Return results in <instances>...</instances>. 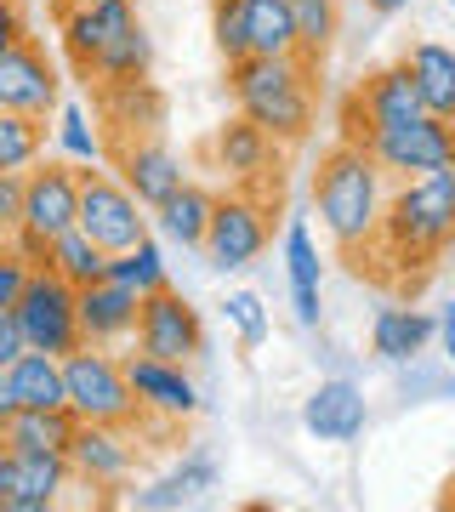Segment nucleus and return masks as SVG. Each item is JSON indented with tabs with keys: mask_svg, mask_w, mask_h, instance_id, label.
<instances>
[{
	"mask_svg": "<svg viewBox=\"0 0 455 512\" xmlns=\"http://www.w3.org/2000/svg\"><path fill=\"white\" fill-rule=\"evenodd\" d=\"M69 467L74 484H91V490H126L131 473H137V444H131V427H103V421H80L69 439Z\"/></svg>",
	"mask_w": 455,
	"mask_h": 512,
	"instance_id": "14",
	"label": "nucleus"
},
{
	"mask_svg": "<svg viewBox=\"0 0 455 512\" xmlns=\"http://www.w3.org/2000/svg\"><path fill=\"white\" fill-rule=\"evenodd\" d=\"M109 274L120 279V285H131L137 296H148V291H165L171 285V274H165V251H160V239H137L131 251H120L109 262Z\"/></svg>",
	"mask_w": 455,
	"mask_h": 512,
	"instance_id": "34",
	"label": "nucleus"
},
{
	"mask_svg": "<svg viewBox=\"0 0 455 512\" xmlns=\"http://www.w3.org/2000/svg\"><path fill=\"white\" fill-rule=\"evenodd\" d=\"M126 376L131 393L143 404V421H171L182 427L188 416H200V387L188 376V365H171V359H154V353H126Z\"/></svg>",
	"mask_w": 455,
	"mask_h": 512,
	"instance_id": "13",
	"label": "nucleus"
},
{
	"mask_svg": "<svg viewBox=\"0 0 455 512\" xmlns=\"http://www.w3.org/2000/svg\"><path fill=\"white\" fill-rule=\"evenodd\" d=\"M438 348H444V359H450V370H455V302L438 308Z\"/></svg>",
	"mask_w": 455,
	"mask_h": 512,
	"instance_id": "43",
	"label": "nucleus"
},
{
	"mask_svg": "<svg viewBox=\"0 0 455 512\" xmlns=\"http://www.w3.org/2000/svg\"><path fill=\"white\" fill-rule=\"evenodd\" d=\"M18 353H29V342H23V325H18V308H12V302H0V370L12 365Z\"/></svg>",
	"mask_w": 455,
	"mask_h": 512,
	"instance_id": "40",
	"label": "nucleus"
},
{
	"mask_svg": "<svg viewBox=\"0 0 455 512\" xmlns=\"http://www.w3.org/2000/svg\"><path fill=\"white\" fill-rule=\"evenodd\" d=\"M268 217H273L268 194H256V188H228V194H217V211H211V228H205V245H200L205 268L211 274H245L273 239Z\"/></svg>",
	"mask_w": 455,
	"mask_h": 512,
	"instance_id": "5",
	"label": "nucleus"
},
{
	"mask_svg": "<svg viewBox=\"0 0 455 512\" xmlns=\"http://www.w3.org/2000/svg\"><path fill=\"white\" fill-rule=\"evenodd\" d=\"M137 353H154V359H171V365H188L205 353V325H200V308L188 302L182 291H148L137 302Z\"/></svg>",
	"mask_w": 455,
	"mask_h": 512,
	"instance_id": "10",
	"label": "nucleus"
},
{
	"mask_svg": "<svg viewBox=\"0 0 455 512\" xmlns=\"http://www.w3.org/2000/svg\"><path fill=\"white\" fill-rule=\"evenodd\" d=\"M148 69H154V40H148L143 23H131L126 35H114L103 52H97V63H91V80L97 86H126V80H148Z\"/></svg>",
	"mask_w": 455,
	"mask_h": 512,
	"instance_id": "30",
	"label": "nucleus"
},
{
	"mask_svg": "<svg viewBox=\"0 0 455 512\" xmlns=\"http://www.w3.org/2000/svg\"><path fill=\"white\" fill-rule=\"evenodd\" d=\"M12 251L23 256V262H35V268H46V251H52V239H40V234H29V228H18V234L6 239Z\"/></svg>",
	"mask_w": 455,
	"mask_h": 512,
	"instance_id": "42",
	"label": "nucleus"
},
{
	"mask_svg": "<svg viewBox=\"0 0 455 512\" xmlns=\"http://www.w3.org/2000/svg\"><path fill=\"white\" fill-rule=\"evenodd\" d=\"M114 171H120V183H126L148 211H154L165 194H177V188L188 183L177 148L160 143L154 131H148V137H120V148H114Z\"/></svg>",
	"mask_w": 455,
	"mask_h": 512,
	"instance_id": "17",
	"label": "nucleus"
},
{
	"mask_svg": "<svg viewBox=\"0 0 455 512\" xmlns=\"http://www.w3.org/2000/svg\"><path fill=\"white\" fill-rule=\"evenodd\" d=\"M52 120H57L52 137H57V148H63V160H74L80 171H86V165H103L109 143H103V131L91 126V114L80 109V103H57Z\"/></svg>",
	"mask_w": 455,
	"mask_h": 512,
	"instance_id": "32",
	"label": "nucleus"
},
{
	"mask_svg": "<svg viewBox=\"0 0 455 512\" xmlns=\"http://www.w3.org/2000/svg\"><path fill=\"white\" fill-rule=\"evenodd\" d=\"M46 6H52V12H63V6H69V0H46Z\"/></svg>",
	"mask_w": 455,
	"mask_h": 512,
	"instance_id": "47",
	"label": "nucleus"
},
{
	"mask_svg": "<svg viewBox=\"0 0 455 512\" xmlns=\"http://www.w3.org/2000/svg\"><path fill=\"white\" fill-rule=\"evenodd\" d=\"M313 57H239L228 63V92L245 120L268 131L279 148H296L313 137Z\"/></svg>",
	"mask_w": 455,
	"mask_h": 512,
	"instance_id": "2",
	"label": "nucleus"
},
{
	"mask_svg": "<svg viewBox=\"0 0 455 512\" xmlns=\"http://www.w3.org/2000/svg\"><path fill=\"white\" fill-rule=\"evenodd\" d=\"M450 6H455V0H450Z\"/></svg>",
	"mask_w": 455,
	"mask_h": 512,
	"instance_id": "50",
	"label": "nucleus"
},
{
	"mask_svg": "<svg viewBox=\"0 0 455 512\" xmlns=\"http://www.w3.org/2000/svg\"><path fill=\"white\" fill-rule=\"evenodd\" d=\"M387 194H393V177L370 160V148L342 137L336 148L319 154V171H313V211H319V228L330 234V245L342 256H370V245L382 234Z\"/></svg>",
	"mask_w": 455,
	"mask_h": 512,
	"instance_id": "1",
	"label": "nucleus"
},
{
	"mask_svg": "<svg viewBox=\"0 0 455 512\" xmlns=\"http://www.w3.org/2000/svg\"><path fill=\"white\" fill-rule=\"evenodd\" d=\"M222 319L234 325V336L245 342V348H262V342H268V330H273L268 302H262L256 291H228V302H222Z\"/></svg>",
	"mask_w": 455,
	"mask_h": 512,
	"instance_id": "36",
	"label": "nucleus"
},
{
	"mask_svg": "<svg viewBox=\"0 0 455 512\" xmlns=\"http://www.w3.org/2000/svg\"><path fill=\"white\" fill-rule=\"evenodd\" d=\"M455 245V165L450 171H433V177H410V183H393L382 211V234L370 251L404 262L399 274H427L433 256H444Z\"/></svg>",
	"mask_w": 455,
	"mask_h": 512,
	"instance_id": "3",
	"label": "nucleus"
},
{
	"mask_svg": "<svg viewBox=\"0 0 455 512\" xmlns=\"http://www.w3.org/2000/svg\"><path fill=\"white\" fill-rule=\"evenodd\" d=\"M359 148H370V160L382 165L393 183H410V177H433V171H450V165H455V120L421 114V120H410V126L370 131Z\"/></svg>",
	"mask_w": 455,
	"mask_h": 512,
	"instance_id": "8",
	"label": "nucleus"
},
{
	"mask_svg": "<svg viewBox=\"0 0 455 512\" xmlns=\"http://www.w3.org/2000/svg\"><path fill=\"white\" fill-rule=\"evenodd\" d=\"M29 40V18H23V0H0V57Z\"/></svg>",
	"mask_w": 455,
	"mask_h": 512,
	"instance_id": "41",
	"label": "nucleus"
},
{
	"mask_svg": "<svg viewBox=\"0 0 455 512\" xmlns=\"http://www.w3.org/2000/svg\"><path fill=\"white\" fill-rule=\"evenodd\" d=\"M23 228V171H0V234L12 239Z\"/></svg>",
	"mask_w": 455,
	"mask_h": 512,
	"instance_id": "38",
	"label": "nucleus"
},
{
	"mask_svg": "<svg viewBox=\"0 0 455 512\" xmlns=\"http://www.w3.org/2000/svg\"><path fill=\"white\" fill-rule=\"evenodd\" d=\"M0 433H6V421H0Z\"/></svg>",
	"mask_w": 455,
	"mask_h": 512,
	"instance_id": "48",
	"label": "nucleus"
},
{
	"mask_svg": "<svg viewBox=\"0 0 455 512\" xmlns=\"http://www.w3.org/2000/svg\"><path fill=\"white\" fill-rule=\"evenodd\" d=\"M131 23H137V6L131 0H74L57 12V35H63V52L80 74L97 63V52L109 46L114 35H126Z\"/></svg>",
	"mask_w": 455,
	"mask_h": 512,
	"instance_id": "16",
	"label": "nucleus"
},
{
	"mask_svg": "<svg viewBox=\"0 0 455 512\" xmlns=\"http://www.w3.org/2000/svg\"><path fill=\"white\" fill-rule=\"evenodd\" d=\"M18 325H23V342L40 353H74L86 336H80V291H74L63 274L52 268H35L29 285L18 296Z\"/></svg>",
	"mask_w": 455,
	"mask_h": 512,
	"instance_id": "9",
	"label": "nucleus"
},
{
	"mask_svg": "<svg viewBox=\"0 0 455 512\" xmlns=\"http://www.w3.org/2000/svg\"><path fill=\"white\" fill-rule=\"evenodd\" d=\"M57 103H63V80H57L52 57L40 52L35 40H23V46H12L0 57V109L52 120Z\"/></svg>",
	"mask_w": 455,
	"mask_h": 512,
	"instance_id": "15",
	"label": "nucleus"
},
{
	"mask_svg": "<svg viewBox=\"0 0 455 512\" xmlns=\"http://www.w3.org/2000/svg\"><path fill=\"white\" fill-rule=\"evenodd\" d=\"M12 495L0 512H52L63 501V490L74 484L69 450H46V456H12Z\"/></svg>",
	"mask_w": 455,
	"mask_h": 512,
	"instance_id": "21",
	"label": "nucleus"
},
{
	"mask_svg": "<svg viewBox=\"0 0 455 512\" xmlns=\"http://www.w3.org/2000/svg\"><path fill=\"white\" fill-rule=\"evenodd\" d=\"M103 92V120L114 137H148L165 126V92L154 80H126V86H97Z\"/></svg>",
	"mask_w": 455,
	"mask_h": 512,
	"instance_id": "24",
	"label": "nucleus"
},
{
	"mask_svg": "<svg viewBox=\"0 0 455 512\" xmlns=\"http://www.w3.org/2000/svg\"><path fill=\"white\" fill-rule=\"evenodd\" d=\"M245 46H251V57H296L302 52L291 0H245Z\"/></svg>",
	"mask_w": 455,
	"mask_h": 512,
	"instance_id": "29",
	"label": "nucleus"
},
{
	"mask_svg": "<svg viewBox=\"0 0 455 512\" xmlns=\"http://www.w3.org/2000/svg\"><path fill=\"white\" fill-rule=\"evenodd\" d=\"M109 262H114V256L103 251V245L86 234V228L57 234L52 251H46V268H52V274H63L74 291H80V285H97V279H109Z\"/></svg>",
	"mask_w": 455,
	"mask_h": 512,
	"instance_id": "31",
	"label": "nucleus"
},
{
	"mask_svg": "<svg viewBox=\"0 0 455 512\" xmlns=\"http://www.w3.org/2000/svg\"><path fill=\"white\" fill-rule=\"evenodd\" d=\"M74 228H86L109 256H120L148 234V205L120 183V171L86 165V171H80V222H74Z\"/></svg>",
	"mask_w": 455,
	"mask_h": 512,
	"instance_id": "6",
	"label": "nucleus"
},
{
	"mask_svg": "<svg viewBox=\"0 0 455 512\" xmlns=\"http://www.w3.org/2000/svg\"><path fill=\"white\" fill-rule=\"evenodd\" d=\"M29 274H35V262H23L12 245H0V302H12L18 308L23 285H29Z\"/></svg>",
	"mask_w": 455,
	"mask_h": 512,
	"instance_id": "39",
	"label": "nucleus"
},
{
	"mask_svg": "<svg viewBox=\"0 0 455 512\" xmlns=\"http://www.w3.org/2000/svg\"><path fill=\"white\" fill-rule=\"evenodd\" d=\"M421 92L410 69L393 63V69H376L359 80V92L347 97V143H364L370 131H393V126H410L421 120Z\"/></svg>",
	"mask_w": 455,
	"mask_h": 512,
	"instance_id": "11",
	"label": "nucleus"
},
{
	"mask_svg": "<svg viewBox=\"0 0 455 512\" xmlns=\"http://www.w3.org/2000/svg\"><path fill=\"white\" fill-rule=\"evenodd\" d=\"M80 222V165L74 160H40L23 171V228L40 239L69 234Z\"/></svg>",
	"mask_w": 455,
	"mask_h": 512,
	"instance_id": "12",
	"label": "nucleus"
},
{
	"mask_svg": "<svg viewBox=\"0 0 455 512\" xmlns=\"http://www.w3.org/2000/svg\"><path fill=\"white\" fill-rule=\"evenodd\" d=\"M433 342H438V319L421 308H382L370 319V353L387 359V365H416Z\"/></svg>",
	"mask_w": 455,
	"mask_h": 512,
	"instance_id": "22",
	"label": "nucleus"
},
{
	"mask_svg": "<svg viewBox=\"0 0 455 512\" xmlns=\"http://www.w3.org/2000/svg\"><path fill=\"white\" fill-rule=\"evenodd\" d=\"M285 279H291L296 325L319 330V285H325V262H319V239L302 217L285 228Z\"/></svg>",
	"mask_w": 455,
	"mask_h": 512,
	"instance_id": "23",
	"label": "nucleus"
},
{
	"mask_svg": "<svg viewBox=\"0 0 455 512\" xmlns=\"http://www.w3.org/2000/svg\"><path fill=\"white\" fill-rule=\"evenodd\" d=\"M205 165H211L228 188H256V194H268V188H279L285 148L273 143L256 120H245V114L234 109L217 131H211V143H205Z\"/></svg>",
	"mask_w": 455,
	"mask_h": 512,
	"instance_id": "7",
	"label": "nucleus"
},
{
	"mask_svg": "<svg viewBox=\"0 0 455 512\" xmlns=\"http://www.w3.org/2000/svg\"><path fill=\"white\" fill-rule=\"evenodd\" d=\"M63 382H69V410L74 421H103V427H143V404L131 393L126 359H114V348H91L80 342L63 353Z\"/></svg>",
	"mask_w": 455,
	"mask_h": 512,
	"instance_id": "4",
	"label": "nucleus"
},
{
	"mask_svg": "<svg viewBox=\"0 0 455 512\" xmlns=\"http://www.w3.org/2000/svg\"><path fill=\"white\" fill-rule=\"evenodd\" d=\"M364 6H370V12H382V18H393V12H404V6H410V0H364Z\"/></svg>",
	"mask_w": 455,
	"mask_h": 512,
	"instance_id": "46",
	"label": "nucleus"
},
{
	"mask_svg": "<svg viewBox=\"0 0 455 512\" xmlns=\"http://www.w3.org/2000/svg\"><path fill=\"white\" fill-rule=\"evenodd\" d=\"M211 211H217V194H211V188L182 183L177 194H165L148 217H154V228H160L171 245H182V251H200L205 228H211Z\"/></svg>",
	"mask_w": 455,
	"mask_h": 512,
	"instance_id": "26",
	"label": "nucleus"
},
{
	"mask_svg": "<svg viewBox=\"0 0 455 512\" xmlns=\"http://www.w3.org/2000/svg\"><path fill=\"white\" fill-rule=\"evenodd\" d=\"M12 410H18V399H12V382H6V370H0V421H12Z\"/></svg>",
	"mask_w": 455,
	"mask_h": 512,
	"instance_id": "45",
	"label": "nucleus"
},
{
	"mask_svg": "<svg viewBox=\"0 0 455 512\" xmlns=\"http://www.w3.org/2000/svg\"><path fill=\"white\" fill-rule=\"evenodd\" d=\"M291 18H296V40H302V57H319L336 46L342 35V6L336 0H291Z\"/></svg>",
	"mask_w": 455,
	"mask_h": 512,
	"instance_id": "35",
	"label": "nucleus"
},
{
	"mask_svg": "<svg viewBox=\"0 0 455 512\" xmlns=\"http://www.w3.org/2000/svg\"><path fill=\"white\" fill-rule=\"evenodd\" d=\"M217 484H222L217 456H211V450H188L171 473H160L154 484H137V490H131V507L137 512H177V507L205 501Z\"/></svg>",
	"mask_w": 455,
	"mask_h": 512,
	"instance_id": "20",
	"label": "nucleus"
},
{
	"mask_svg": "<svg viewBox=\"0 0 455 512\" xmlns=\"http://www.w3.org/2000/svg\"><path fill=\"white\" fill-rule=\"evenodd\" d=\"M302 427H308L313 439H325V444H353V439H364V427H370L364 387L347 382V376H330V382H319L308 399H302Z\"/></svg>",
	"mask_w": 455,
	"mask_h": 512,
	"instance_id": "18",
	"label": "nucleus"
},
{
	"mask_svg": "<svg viewBox=\"0 0 455 512\" xmlns=\"http://www.w3.org/2000/svg\"><path fill=\"white\" fill-rule=\"evenodd\" d=\"M46 160V120L0 109V171H29Z\"/></svg>",
	"mask_w": 455,
	"mask_h": 512,
	"instance_id": "33",
	"label": "nucleus"
},
{
	"mask_svg": "<svg viewBox=\"0 0 455 512\" xmlns=\"http://www.w3.org/2000/svg\"><path fill=\"white\" fill-rule=\"evenodd\" d=\"M12 467H18V461H12V450L0 439V507H6V495H12Z\"/></svg>",
	"mask_w": 455,
	"mask_h": 512,
	"instance_id": "44",
	"label": "nucleus"
},
{
	"mask_svg": "<svg viewBox=\"0 0 455 512\" xmlns=\"http://www.w3.org/2000/svg\"><path fill=\"white\" fill-rule=\"evenodd\" d=\"M404 69L416 80L421 109L438 114V120H455V46H444V40H416L404 52Z\"/></svg>",
	"mask_w": 455,
	"mask_h": 512,
	"instance_id": "25",
	"label": "nucleus"
},
{
	"mask_svg": "<svg viewBox=\"0 0 455 512\" xmlns=\"http://www.w3.org/2000/svg\"><path fill=\"white\" fill-rule=\"evenodd\" d=\"M137 302L143 296L120 285V279H97V285H80V336L91 348H120L137 336Z\"/></svg>",
	"mask_w": 455,
	"mask_h": 512,
	"instance_id": "19",
	"label": "nucleus"
},
{
	"mask_svg": "<svg viewBox=\"0 0 455 512\" xmlns=\"http://www.w3.org/2000/svg\"><path fill=\"white\" fill-rule=\"evenodd\" d=\"M211 40H217L222 63L251 57V46H245V0H211Z\"/></svg>",
	"mask_w": 455,
	"mask_h": 512,
	"instance_id": "37",
	"label": "nucleus"
},
{
	"mask_svg": "<svg viewBox=\"0 0 455 512\" xmlns=\"http://www.w3.org/2000/svg\"><path fill=\"white\" fill-rule=\"evenodd\" d=\"M0 245H6V234H0Z\"/></svg>",
	"mask_w": 455,
	"mask_h": 512,
	"instance_id": "49",
	"label": "nucleus"
},
{
	"mask_svg": "<svg viewBox=\"0 0 455 512\" xmlns=\"http://www.w3.org/2000/svg\"><path fill=\"white\" fill-rule=\"evenodd\" d=\"M6 382H12V399L18 410H57V404H69V382H63V359L57 353H18L12 365H6Z\"/></svg>",
	"mask_w": 455,
	"mask_h": 512,
	"instance_id": "27",
	"label": "nucleus"
},
{
	"mask_svg": "<svg viewBox=\"0 0 455 512\" xmlns=\"http://www.w3.org/2000/svg\"><path fill=\"white\" fill-rule=\"evenodd\" d=\"M74 410L69 404H57V410H12V421H6V450L12 456H46V450H69L74 439Z\"/></svg>",
	"mask_w": 455,
	"mask_h": 512,
	"instance_id": "28",
	"label": "nucleus"
}]
</instances>
